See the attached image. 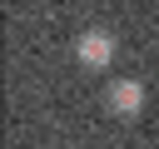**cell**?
<instances>
[{
    "label": "cell",
    "mask_w": 159,
    "mask_h": 149,
    "mask_svg": "<svg viewBox=\"0 0 159 149\" xmlns=\"http://www.w3.org/2000/svg\"><path fill=\"white\" fill-rule=\"evenodd\" d=\"M114 50H119V40H114L109 30H99V25L75 40V60H80L84 70H109V65H114Z\"/></svg>",
    "instance_id": "cell-1"
},
{
    "label": "cell",
    "mask_w": 159,
    "mask_h": 149,
    "mask_svg": "<svg viewBox=\"0 0 159 149\" xmlns=\"http://www.w3.org/2000/svg\"><path fill=\"white\" fill-rule=\"evenodd\" d=\"M104 99H109V114H119V119H134V114L144 109V84H139V79H114Z\"/></svg>",
    "instance_id": "cell-2"
}]
</instances>
